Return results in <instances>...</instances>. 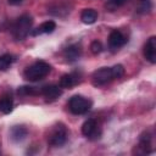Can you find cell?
<instances>
[{"mask_svg": "<svg viewBox=\"0 0 156 156\" xmlns=\"http://www.w3.org/2000/svg\"><path fill=\"white\" fill-rule=\"evenodd\" d=\"M152 135L150 134V132H144L140 138H139V144L136 145V154H149L151 152V147H152Z\"/></svg>", "mask_w": 156, "mask_h": 156, "instance_id": "ba28073f", "label": "cell"}, {"mask_svg": "<svg viewBox=\"0 0 156 156\" xmlns=\"http://www.w3.org/2000/svg\"><path fill=\"white\" fill-rule=\"evenodd\" d=\"M127 37L118 29H115L108 35V48L111 51H117L127 44Z\"/></svg>", "mask_w": 156, "mask_h": 156, "instance_id": "52a82bcc", "label": "cell"}, {"mask_svg": "<svg viewBox=\"0 0 156 156\" xmlns=\"http://www.w3.org/2000/svg\"><path fill=\"white\" fill-rule=\"evenodd\" d=\"M27 134H28V130L23 126H13L10 130V138L15 143H18V141H22L23 139H26Z\"/></svg>", "mask_w": 156, "mask_h": 156, "instance_id": "5bb4252c", "label": "cell"}, {"mask_svg": "<svg viewBox=\"0 0 156 156\" xmlns=\"http://www.w3.org/2000/svg\"><path fill=\"white\" fill-rule=\"evenodd\" d=\"M18 94L21 95H37L40 94V89L35 87H22L18 89Z\"/></svg>", "mask_w": 156, "mask_h": 156, "instance_id": "ffe728a7", "label": "cell"}, {"mask_svg": "<svg viewBox=\"0 0 156 156\" xmlns=\"http://www.w3.org/2000/svg\"><path fill=\"white\" fill-rule=\"evenodd\" d=\"M51 71V66L45 61H37L26 68L23 76L29 82H37L45 78Z\"/></svg>", "mask_w": 156, "mask_h": 156, "instance_id": "7a4b0ae2", "label": "cell"}, {"mask_svg": "<svg viewBox=\"0 0 156 156\" xmlns=\"http://www.w3.org/2000/svg\"><path fill=\"white\" fill-rule=\"evenodd\" d=\"M67 138H68V130L66 126L62 123H57L50 130L49 136H48V143L51 146L58 147V146H62L67 141Z\"/></svg>", "mask_w": 156, "mask_h": 156, "instance_id": "277c9868", "label": "cell"}, {"mask_svg": "<svg viewBox=\"0 0 156 156\" xmlns=\"http://www.w3.org/2000/svg\"><path fill=\"white\" fill-rule=\"evenodd\" d=\"M90 50H91V52L94 55H98V54H100L102 51V44L100 41H98V40H94L90 44Z\"/></svg>", "mask_w": 156, "mask_h": 156, "instance_id": "44dd1931", "label": "cell"}, {"mask_svg": "<svg viewBox=\"0 0 156 156\" xmlns=\"http://www.w3.org/2000/svg\"><path fill=\"white\" fill-rule=\"evenodd\" d=\"M82 133L84 136H87L90 140H96L101 135V128L99 123L94 118L87 119L82 126Z\"/></svg>", "mask_w": 156, "mask_h": 156, "instance_id": "8992f818", "label": "cell"}, {"mask_svg": "<svg viewBox=\"0 0 156 156\" xmlns=\"http://www.w3.org/2000/svg\"><path fill=\"white\" fill-rule=\"evenodd\" d=\"M13 108V100L10 95H4L0 98V112L10 113Z\"/></svg>", "mask_w": 156, "mask_h": 156, "instance_id": "2e32d148", "label": "cell"}, {"mask_svg": "<svg viewBox=\"0 0 156 156\" xmlns=\"http://www.w3.org/2000/svg\"><path fill=\"white\" fill-rule=\"evenodd\" d=\"M40 94L48 100V101H54L56 100L58 96H61L62 90L58 85H54V84H49V85H44L40 88Z\"/></svg>", "mask_w": 156, "mask_h": 156, "instance_id": "9c48e42d", "label": "cell"}, {"mask_svg": "<svg viewBox=\"0 0 156 156\" xmlns=\"http://www.w3.org/2000/svg\"><path fill=\"white\" fill-rule=\"evenodd\" d=\"M55 29H56V23L54 21H46V22H43L40 26H38L35 29L30 30V34L34 37L40 34H49V33H52Z\"/></svg>", "mask_w": 156, "mask_h": 156, "instance_id": "4fadbf2b", "label": "cell"}, {"mask_svg": "<svg viewBox=\"0 0 156 156\" xmlns=\"http://www.w3.org/2000/svg\"><path fill=\"white\" fill-rule=\"evenodd\" d=\"M152 9V1L151 0H138L136 11L139 13H147Z\"/></svg>", "mask_w": 156, "mask_h": 156, "instance_id": "ac0fdd59", "label": "cell"}, {"mask_svg": "<svg viewBox=\"0 0 156 156\" xmlns=\"http://www.w3.org/2000/svg\"><path fill=\"white\" fill-rule=\"evenodd\" d=\"M15 57L11 54H4L0 56V71H7L13 63Z\"/></svg>", "mask_w": 156, "mask_h": 156, "instance_id": "e0dca14e", "label": "cell"}, {"mask_svg": "<svg viewBox=\"0 0 156 156\" xmlns=\"http://www.w3.org/2000/svg\"><path fill=\"white\" fill-rule=\"evenodd\" d=\"M23 0H9V4L10 5H20Z\"/></svg>", "mask_w": 156, "mask_h": 156, "instance_id": "7402d4cb", "label": "cell"}, {"mask_svg": "<svg viewBox=\"0 0 156 156\" xmlns=\"http://www.w3.org/2000/svg\"><path fill=\"white\" fill-rule=\"evenodd\" d=\"M33 24V18L29 15H22L20 16L16 22L12 26V35L16 40H23L30 32Z\"/></svg>", "mask_w": 156, "mask_h": 156, "instance_id": "3957f363", "label": "cell"}, {"mask_svg": "<svg viewBox=\"0 0 156 156\" xmlns=\"http://www.w3.org/2000/svg\"><path fill=\"white\" fill-rule=\"evenodd\" d=\"M91 107V101L82 95H74L68 101V108L73 115H84Z\"/></svg>", "mask_w": 156, "mask_h": 156, "instance_id": "5b68a950", "label": "cell"}, {"mask_svg": "<svg viewBox=\"0 0 156 156\" xmlns=\"http://www.w3.org/2000/svg\"><path fill=\"white\" fill-rule=\"evenodd\" d=\"M124 67L122 65H115L112 67H102L96 69L91 76V82L95 87H102L113 79H118L123 77Z\"/></svg>", "mask_w": 156, "mask_h": 156, "instance_id": "6da1fadb", "label": "cell"}, {"mask_svg": "<svg viewBox=\"0 0 156 156\" xmlns=\"http://www.w3.org/2000/svg\"><path fill=\"white\" fill-rule=\"evenodd\" d=\"M144 56L149 62H156V37L149 38V40L144 45Z\"/></svg>", "mask_w": 156, "mask_h": 156, "instance_id": "8fae6325", "label": "cell"}, {"mask_svg": "<svg viewBox=\"0 0 156 156\" xmlns=\"http://www.w3.org/2000/svg\"><path fill=\"white\" fill-rule=\"evenodd\" d=\"M80 82V74L79 73H67L63 74L60 79V88H65V89H71L74 85H77Z\"/></svg>", "mask_w": 156, "mask_h": 156, "instance_id": "30bf717a", "label": "cell"}, {"mask_svg": "<svg viewBox=\"0 0 156 156\" xmlns=\"http://www.w3.org/2000/svg\"><path fill=\"white\" fill-rule=\"evenodd\" d=\"M127 0H106V4H105V7L108 10V11H115L116 9L121 7Z\"/></svg>", "mask_w": 156, "mask_h": 156, "instance_id": "d6986e66", "label": "cell"}, {"mask_svg": "<svg viewBox=\"0 0 156 156\" xmlns=\"http://www.w3.org/2000/svg\"><path fill=\"white\" fill-rule=\"evenodd\" d=\"M80 20L85 24H93L98 20V12L94 9H85L80 13Z\"/></svg>", "mask_w": 156, "mask_h": 156, "instance_id": "9a60e30c", "label": "cell"}, {"mask_svg": "<svg viewBox=\"0 0 156 156\" xmlns=\"http://www.w3.org/2000/svg\"><path fill=\"white\" fill-rule=\"evenodd\" d=\"M82 56V48L78 44H72L67 46L63 51V57L67 62H76Z\"/></svg>", "mask_w": 156, "mask_h": 156, "instance_id": "7c38bea8", "label": "cell"}]
</instances>
